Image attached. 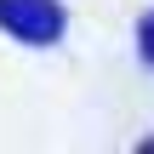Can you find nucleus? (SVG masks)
<instances>
[{
    "mask_svg": "<svg viewBox=\"0 0 154 154\" xmlns=\"http://www.w3.org/2000/svg\"><path fill=\"white\" fill-rule=\"evenodd\" d=\"M137 40H143V57H149V63H154V11H149V17H143V29H137Z\"/></svg>",
    "mask_w": 154,
    "mask_h": 154,
    "instance_id": "nucleus-2",
    "label": "nucleus"
},
{
    "mask_svg": "<svg viewBox=\"0 0 154 154\" xmlns=\"http://www.w3.org/2000/svg\"><path fill=\"white\" fill-rule=\"evenodd\" d=\"M63 6L57 0H0V29L11 40H29V46H51L63 34Z\"/></svg>",
    "mask_w": 154,
    "mask_h": 154,
    "instance_id": "nucleus-1",
    "label": "nucleus"
}]
</instances>
